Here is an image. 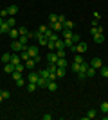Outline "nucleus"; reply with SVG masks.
Segmentation results:
<instances>
[{
  "label": "nucleus",
  "instance_id": "obj_1",
  "mask_svg": "<svg viewBox=\"0 0 108 120\" xmlns=\"http://www.w3.org/2000/svg\"><path fill=\"white\" fill-rule=\"evenodd\" d=\"M11 49L15 50V52H22V50H24V49H27V47H24V45H22V43H20L18 40H11Z\"/></svg>",
  "mask_w": 108,
  "mask_h": 120
},
{
  "label": "nucleus",
  "instance_id": "obj_2",
  "mask_svg": "<svg viewBox=\"0 0 108 120\" xmlns=\"http://www.w3.org/2000/svg\"><path fill=\"white\" fill-rule=\"evenodd\" d=\"M27 52H29V56H31L32 59L40 56V50H38V47H36V45H27Z\"/></svg>",
  "mask_w": 108,
  "mask_h": 120
},
{
  "label": "nucleus",
  "instance_id": "obj_3",
  "mask_svg": "<svg viewBox=\"0 0 108 120\" xmlns=\"http://www.w3.org/2000/svg\"><path fill=\"white\" fill-rule=\"evenodd\" d=\"M45 59L49 61V63H58V59H60V57H58L56 50H51V52H49V54L45 56Z\"/></svg>",
  "mask_w": 108,
  "mask_h": 120
},
{
  "label": "nucleus",
  "instance_id": "obj_4",
  "mask_svg": "<svg viewBox=\"0 0 108 120\" xmlns=\"http://www.w3.org/2000/svg\"><path fill=\"white\" fill-rule=\"evenodd\" d=\"M38 79H40V74L38 72H29V75H27V82H38Z\"/></svg>",
  "mask_w": 108,
  "mask_h": 120
},
{
  "label": "nucleus",
  "instance_id": "obj_5",
  "mask_svg": "<svg viewBox=\"0 0 108 120\" xmlns=\"http://www.w3.org/2000/svg\"><path fill=\"white\" fill-rule=\"evenodd\" d=\"M36 38H38V43H40V47H47V43H49V38H47L45 34H38V32H36Z\"/></svg>",
  "mask_w": 108,
  "mask_h": 120
},
{
  "label": "nucleus",
  "instance_id": "obj_6",
  "mask_svg": "<svg viewBox=\"0 0 108 120\" xmlns=\"http://www.w3.org/2000/svg\"><path fill=\"white\" fill-rule=\"evenodd\" d=\"M15 70H16V65H13L11 61H9V63H5V65H4V72H5V74H13V72H15Z\"/></svg>",
  "mask_w": 108,
  "mask_h": 120
},
{
  "label": "nucleus",
  "instance_id": "obj_7",
  "mask_svg": "<svg viewBox=\"0 0 108 120\" xmlns=\"http://www.w3.org/2000/svg\"><path fill=\"white\" fill-rule=\"evenodd\" d=\"M76 45H77V54H85V52L88 50V45L85 43V41H83V43L79 41V43H76Z\"/></svg>",
  "mask_w": 108,
  "mask_h": 120
},
{
  "label": "nucleus",
  "instance_id": "obj_8",
  "mask_svg": "<svg viewBox=\"0 0 108 120\" xmlns=\"http://www.w3.org/2000/svg\"><path fill=\"white\" fill-rule=\"evenodd\" d=\"M90 66H94V68H96V70H99V68H101V66H103V61L99 59V57H94V59L90 61Z\"/></svg>",
  "mask_w": 108,
  "mask_h": 120
},
{
  "label": "nucleus",
  "instance_id": "obj_9",
  "mask_svg": "<svg viewBox=\"0 0 108 120\" xmlns=\"http://www.w3.org/2000/svg\"><path fill=\"white\" fill-rule=\"evenodd\" d=\"M49 29H54V32H61V30H63V23H61V22L51 23V25H49Z\"/></svg>",
  "mask_w": 108,
  "mask_h": 120
},
{
  "label": "nucleus",
  "instance_id": "obj_10",
  "mask_svg": "<svg viewBox=\"0 0 108 120\" xmlns=\"http://www.w3.org/2000/svg\"><path fill=\"white\" fill-rule=\"evenodd\" d=\"M94 43H104V34L103 32H99V34H94Z\"/></svg>",
  "mask_w": 108,
  "mask_h": 120
},
{
  "label": "nucleus",
  "instance_id": "obj_11",
  "mask_svg": "<svg viewBox=\"0 0 108 120\" xmlns=\"http://www.w3.org/2000/svg\"><path fill=\"white\" fill-rule=\"evenodd\" d=\"M11 63H13V65H20L22 63L20 54H11Z\"/></svg>",
  "mask_w": 108,
  "mask_h": 120
},
{
  "label": "nucleus",
  "instance_id": "obj_12",
  "mask_svg": "<svg viewBox=\"0 0 108 120\" xmlns=\"http://www.w3.org/2000/svg\"><path fill=\"white\" fill-rule=\"evenodd\" d=\"M24 63H25V68L27 70H34V66H36V63H34V59H27V61H24Z\"/></svg>",
  "mask_w": 108,
  "mask_h": 120
},
{
  "label": "nucleus",
  "instance_id": "obj_13",
  "mask_svg": "<svg viewBox=\"0 0 108 120\" xmlns=\"http://www.w3.org/2000/svg\"><path fill=\"white\" fill-rule=\"evenodd\" d=\"M7 34H9V38H11V40H18V38H20V32H18L16 29H11L9 32H7Z\"/></svg>",
  "mask_w": 108,
  "mask_h": 120
},
{
  "label": "nucleus",
  "instance_id": "obj_14",
  "mask_svg": "<svg viewBox=\"0 0 108 120\" xmlns=\"http://www.w3.org/2000/svg\"><path fill=\"white\" fill-rule=\"evenodd\" d=\"M47 84H49V79H43V77H40L36 82V86H40V88H47Z\"/></svg>",
  "mask_w": 108,
  "mask_h": 120
},
{
  "label": "nucleus",
  "instance_id": "obj_15",
  "mask_svg": "<svg viewBox=\"0 0 108 120\" xmlns=\"http://www.w3.org/2000/svg\"><path fill=\"white\" fill-rule=\"evenodd\" d=\"M96 74H97V70H96L94 66H90V65H88V68H87V77H94Z\"/></svg>",
  "mask_w": 108,
  "mask_h": 120
},
{
  "label": "nucleus",
  "instance_id": "obj_16",
  "mask_svg": "<svg viewBox=\"0 0 108 120\" xmlns=\"http://www.w3.org/2000/svg\"><path fill=\"white\" fill-rule=\"evenodd\" d=\"M47 90H51V91H56V90H58V84H56V81H49V84H47Z\"/></svg>",
  "mask_w": 108,
  "mask_h": 120
},
{
  "label": "nucleus",
  "instance_id": "obj_17",
  "mask_svg": "<svg viewBox=\"0 0 108 120\" xmlns=\"http://www.w3.org/2000/svg\"><path fill=\"white\" fill-rule=\"evenodd\" d=\"M20 57H22V61H27V59H31V56H29V52H27V49H24L20 52Z\"/></svg>",
  "mask_w": 108,
  "mask_h": 120
},
{
  "label": "nucleus",
  "instance_id": "obj_18",
  "mask_svg": "<svg viewBox=\"0 0 108 120\" xmlns=\"http://www.w3.org/2000/svg\"><path fill=\"white\" fill-rule=\"evenodd\" d=\"M56 65L60 66V68H67V59H65V57H60Z\"/></svg>",
  "mask_w": 108,
  "mask_h": 120
},
{
  "label": "nucleus",
  "instance_id": "obj_19",
  "mask_svg": "<svg viewBox=\"0 0 108 120\" xmlns=\"http://www.w3.org/2000/svg\"><path fill=\"white\" fill-rule=\"evenodd\" d=\"M0 59H2V63H4V65H5V63H9V61H11V54H9V52H5V54H2V57H0Z\"/></svg>",
  "mask_w": 108,
  "mask_h": 120
},
{
  "label": "nucleus",
  "instance_id": "obj_20",
  "mask_svg": "<svg viewBox=\"0 0 108 120\" xmlns=\"http://www.w3.org/2000/svg\"><path fill=\"white\" fill-rule=\"evenodd\" d=\"M58 49H67L65 40H58V41H56V50H58Z\"/></svg>",
  "mask_w": 108,
  "mask_h": 120
},
{
  "label": "nucleus",
  "instance_id": "obj_21",
  "mask_svg": "<svg viewBox=\"0 0 108 120\" xmlns=\"http://www.w3.org/2000/svg\"><path fill=\"white\" fill-rule=\"evenodd\" d=\"M7 13H9V15H16V13H18V5H9V7H7Z\"/></svg>",
  "mask_w": 108,
  "mask_h": 120
},
{
  "label": "nucleus",
  "instance_id": "obj_22",
  "mask_svg": "<svg viewBox=\"0 0 108 120\" xmlns=\"http://www.w3.org/2000/svg\"><path fill=\"white\" fill-rule=\"evenodd\" d=\"M0 29H2V32H4V34H7V32H9V30L13 29V27H9V25H7V22H4V23H2V27H0Z\"/></svg>",
  "mask_w": 108,
  "mask_h": 120
},
{
  "label": "nucleus",
  "instance_id": "obj_23",
  "mask_svg": "<svg viewBox=\"0 0 108 120\" xmlns=\"http://www.w3.org/2000/svg\"><path fill=\"white\" fill-rule=\"evenodd\" d=\"M99 32H103V27H99V25H97V27H92V29H90V34H99Z\"/></svg>",
  "mask_w": 108,
  "mask_h": 120
},
{
  "label": "nucleus",
  "instance_id": "obj_24",
  "mask_svg": "<svg viewBox=\"0 0 108 120\" xmlns=\"http://www.w3.org/2000/svg\"><path fill=\"white\" fill-rule=\"evenodd\" d=\"M96 116H97V111L96 109H88V113H87L85 118H96Z\"/></svg>",
  "mask_w": 108,
  "mask_h": 120
},
{
  "label": "nucleus",
  "instance_id": "obj_25",
  "mask_svg": "<svg viewBox=\"0 0 108 120\" xmlns=\"http://www.w3.org/2000/svg\"><path fill=\"white\" fill-rule=\"evenodd\" d=\"M65 74H67V68H60V66H58V70H56L58 77H65Z\"/></svg>",
  "mask_w": 108,
  "mask_h": 120
},
{
  "label": "nucleus",
  "instance_id": "obj_26",
  "mask_svg": "<svg viewBox=\"0 0 108 120\" xmlns=\"http://www.w3.org/2000/svg\"><path fill=\"white\" fill-rule=\"evenodd\" d=\"M36 88H38V86H36V82H27V91H29V93H32Z\"/></svg>",
  "mask_w": 108,
  "mask_h": 120
},
{
  "label": "nucleus",
  "instance_id": "obj_27",
  "mask_svg": "<svg viewBox=\"0 0 108 120\" xmlns=\"http://www.w3.org/2000/svg\"><path fill=\"white\" fill-rule=\"evenodd\" d=\"M74 63L81 65V63H83V54H77V52H76V56H74Z\"/></svg>",
  "mask_w": 108,
  "mask_h": 120
},
{
  "label": "nucleus",
  "instance_id": "obj_28",
  "mask_svg": "<svg viewBox=\"0 0 108 120\" xmlns=\"http://www.w3.org/2000/svg\"><path fill=\"white\" fill-rule=\"evenodd\" d=\"M99 74L103 75V77H108V66H101V68H99Z\"/></svg>",
  "mask_w": 108,
  "mask_h": 120
},
{
  "label": "nucleus",
  "instance_id": "obj_29",
  "mask_svg": "<svg viewBox=\"0 0 108 120\" xmlns=\"http://www.w3.org/2000/svg\"><path fill=\"white\" fill-rule=\"evenodd\" d=\"M56 54H58V57H65L67 56V49H58Z\"/></svg>",
  "mask_w": 108,
  "mask_h": 120
},
{
  "label": "nucleus",
  "instance_id": "obj_30",
  "mask_svg": "<svg viewBox=\"0 0 108 120\" xmlns=\"http://www.w3.org/2000/svg\"><path fill=\"white\" fill-rule=\"evenodd\" d=\"M63 29H74V22L65 20V23H63Z\"/></svg>",
  "mask_w": 108,
  "mask_h": 120
},
{
  "label": "nucleus",
  "instance_id": "obj_31",
  "mask_svg": "<svg viewBox=\"0 0 108 120\" xmlns=\"http://www.w3.org/2000/svg\"><path fill=\"white\" fill-rule=\"evenodd\" d=\"M18 41H20L24 47H27V43H29V38H27V36H20V38H18Z\"/></svg>",
  "mask_w": 108,
  "mask_h": 120
},
{
  "label": "nucleus",
  "instance_id": "obj_32",
  "mask_svg": "<svg viewBox=\"0 0 108 120\" xmlns=\"http://www.w3.org/2000/svg\"><path fill=\"white\" fill-rule=\"evenodd\" d=\"M99 109H101V113H108V102H101Z\"/></svg>",
  "mask_w": 108,
  "mask_h": 120
},
{
  "label": "nucleus",
  "instance_id": "obj_33",
  "mask_svg": "<svg viewBox=\"0 0 108 120\" xmlns=\"http://www.w3.org/2000/svg\"><path fill=\"white\" fill-rule=\"evenodd\" d=\"M38 74H40V77H43V79H49V75H51V74H49V70H47V68H45V70H40V72H38Z\"/></svg>",
  "mask_w": 108,
  "mask_h": 120
},
{
  "label": "nucleus",
  "instance_id": "obj_34",
  "mask_svg": "<svg viewBox=\"0 0 108 120\" xmlns=\"http://www.w3.org/2000/svg\"><path fill=\"white\" fill-rule=\"evenodd\" d=\"M5 22H7V25H9V27H15V25H16V20L13 18V16H11V18H5Z\"/></svg>",
  "mask_w": 108,
  "mask_h": 120
},
{
  "label": "nucleus",
  "instance_id": "obj_35",
  "mask_svg": "<svg viewBox=\"0 0 108 120\" xmlns=\"http://www.w3.org/2000/svg\"><path fill=\"white\" fill-rule=\"evenodd\" d=\"M0 93H2L4 100H9V99H11V93H9V91H5V90H0Z\"/></svg>",
  "mask_w": 108,
  "mask_h": 120
},
{
  "label": "nucleus",
  "instance_id": "obj_36",
  "mask_svg": "<svg viewBox=\"0 0 108 120\" xmlns=\"http://www.w3.org/2000/svg\"><path fill=\"white\" fill-rule=\"evenodd\" d=\"M49 22H51V23H56V22H58V15H54V13L49 15Z\"/></svg>",
  "mask_w": 108,
  "mask_h": 120
},
{
  "label": "nucleus",
  "instance_id": "obj_37",
  "mask_svg": "<svg viewBox=\"0 0 108 120\" xmlns=\"http://www.w3.org/2000/svg\"><path fill=\"white\" fill-rule=\"evenodd\" d=\"M18 32H20V36H27V34H29V29H25V27H20V29H18Z\"/></svg>",
  "mask_w": 108,
  "mask_h": 120
},
{
  "label": "nucleus",
  "instance_id": "obj_38",
  "mask_svg": "<svg viewBox=\"0 0 108 120\" xmlns=\"http://www.w3.org/2000/svg\"><path fill=\"white\" fill-rule=\"evenodd\" d=\"M11 75H13V79H15V81H18V79H20V77H22V72L15 70V72H13V74H11Z\"/></svg>",
  "mask_w": 108,
  "mask_h": 120
},
{
  "label": "nucleus",
  "instance_id": "obj_39",
  "mask_svg": "<svg viewBox=\"0 0 108 120\" xmlns=\"http://www.w3.org/2000/svg\"><path fill=\"white\" fill-rule=\"evenodd\" d=\"M49 29L47 25H40V29H38V34H45V30Z\"/></svg>",
  "mask_w": 108,
  "mask_h": 120
},
{
  "label": "nucleus",
  "instance_id": "obj_40",
  "mask_svg": "<svg viewBox=\"0 0 108 120\" xmlns=\"http://www.w3.org/2000/svg\"><path fill=\"white\" fill-rule=\"evenodd\" d=\"M70 70L72 72H79V65H77V63H72V65H70Z\"/></svg>",
  "mask_w": 108,
  "mask_h": 120
},
{
  "label": "nucleus",
  "instance_id": "obj_41",
  "mask_svg": "<svg viewBox=\"0 0 108 120\" xmlns=\"http://www.w3.org/2000/svg\"><path fill=\"white\" fill-rule=\"evenodd\" d=\"M72 41H74V43H79V41H81L79 34H76V32H74V36H72Z\"/></svg>",
  "mask_w": 108,
  "mask_h": 120
},
{
  "label": "nucleus",
  "instance_id": "obj_42",
  "mask_svg": "<svg viewBox=\"0 0 108 120\" xmlns=\"http://www.w3.org/2000/svg\"><path fill=\"white\" fill-rule=\"evenodd\" d=\"M0 16H2V18H4V20H5V18L9 16V13H7V9H2V11H0Z\"/></svg>",
  "mask_w": 108,
  "mask_h": 120
},
{
  "label": "nucleus",
  "instance_id": "obj_43",
  "mask_svg": "<svg viewBox=\"0 0 108 120\" xmlns=\"http://www.w3.org/2000/svg\"><path fill=\"white\" fill-rule=\"evenodd\" d=\"M77 77L79 79H87V72H77Z\"/></svg>",
  "mask_w": 108,
  "mask_h": 120
},
{
  "label": "nucleus",
  "instance_id": "obj_44",
  "mask_svg": "<svg viewBox=\"0 0 108 120\" xmlns=\"http://www.w3.org/2000/svg\"><path fill=\"white\" fill-rule=\"evenodd\" d=\"M16 84H18V86H25V81H24V77H20V79L16 81Z\"/></svg>",
  "mask_w": 108,
  "mask_h": 120
},
{
  "label": "nucleus",
  "instance_id": "obj_45",
  "mask_svg": "<svg viewBox=\"0 0 108 120\" xmlns=\"http://www.w3.org/2000/svg\"><path fill=\"white\" fill-rule=\"evenodd\" d=\"M65 20H67V18H65V15H58V22H61V23H65Z\"/></svg>",
  "mask_w": 108,
  "mask_h": 120
},
{
  "label": "nucleus",
  "instance_id": "obj_46",
  "mask_svg": "<svg viewBox=\"0 0 108 120\" xmlns=\"http://www.w3.org/2000/svg\"><path fill=\"white\" fill-rule=\"evenodd\" d=\"M41 118H43V120H51V118H52V115H49V113H45V115H41Z\"/></svg>",
  "mask_w": 108,
  "mask_h": 120
},
{
  "label": "nucleus",
  "instance_id": "obj_47",
  "mask_svg": "<svg viewBox=\"0 0 108 120\" xmlns=\"http://www.w3.org/2000/svg\"><path fill=\"white\" fill-rule=\"evenodd\" d=\"M4 22H5V20L2 18V16H0V27H2V23H4Z\"/></svg>",
  "mask_w": 108,
  "mask_h": 120
},
{
  "label": "nucleus",
  "instance_id": "obj_48",
  "mask_svg": "<svg viewBox=\"0 0 108 120\" xmlns=\"http://www.w3.org/2000/svg\"><path fill=\"white\" fill-rule=\"evenodd\" d=\"M0 102H4V97H2V93H0Z\"/></svg>",
  "mask_w": 108,
  "mask_h": 120
},
{
  "label": "nucleus",
  "instance_id": "obj_49",
  "mask_svg": "<svg viewBox=\"0 0 108 120\" xmlns=\"http://www.w3.org/2000/svg\"><path fill=\"white\" fill-rule=\"evenodd\" d=\"M0 34H4V32H2V29H0Z\"/></svg>",
  "mask_w": 108,
  "mask_h": 120
}]
</instances>
